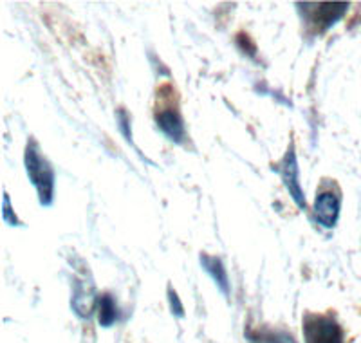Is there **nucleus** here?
<instances>
[{
    "instance_id": "1",
    "label": "nucleus",
    "mask_w": 361,
    "mask_h": 343,
    "mask_svg": "<svg viewBox=\"0 0 361 343\" xmlns=\"http://www.w3.org/2000/svg\"><path fill=\"white\" fill-rule=\"evenodd\" d=\"M25 170H27V177L37 188L40 204L49 206L53 203V192H54V172L47 159L40 154L37 143H27L25 149Z\"/></svg>"
},
{
    "instance_id": "2",
    "label": "nucleus",
    "mask_w": 361,
    "mask_h": 343,
    "mask_svg": "<svg viewBox=\"0 0 361 343\" xmlns=\"http://www.w3.org/2000/svg\"><path fill=\"white\" fill-rule=\"evenodd\" d=\"M305 343H343V332L336 320L322 314H308L303 320Z\"/></svg>"
},
{
    "instance_id": "3",
    "label": "nucleus",
    "mask_w": 361,
    "mask_h": 343,
    "mask_svg": "<svg viewBox=\"0 0 361 343\" xmlns=\"http://www.w3.org/2000/svg\"><path fill=\"white\" fill-rule=\"evenodd\" d=\"M279 170L284 182H286L287 192H289V195L296 203V206L305 208V195H303V190L298 182V163H296V156L293 150L287 152V156L284 157V161L280 163Z\"/></svg>"
},
{
    "instance_id": "4",
    "label": "nucleus",
    "mask_w": 361,
    "mask_h": 343,
    "mask_svg": "<svg viewBox=\"0 0 361 343\" xmlns=\"http://www.w3.org/2000/svg\"><path fill=\"white\" fill-rule=\"evenodd\" d=\"M340 197L332 192H324L315 201V217L324 227H334L340 217Z\"/></svg>"
},
{
    "instance_id": "5",
    "label": "nucleus",
    "mask_w": 361,
    "mask_h": 343,
    "mask_svg": "<svg viewBox=\"0 0 361 343\" xmlns=\"http://www.w3.org/2000/svg\"><path fill=\"white\" fill-rule=\"evenodd\" d=\"M156 121H158V127L161 128V132L174 143H183V139L186 137L184 132V125L179 112L174 108H165V111L158 112L156 114Z\"/></svg>"
},
{
    "instance_id": "6",
    "label": "nucleus",
    "mask_w": 361,
    "mask_h": 343,
    "mask_svg": "<svg viewBox=\"0 0 361 343\" xmlns=\"http://www.w3.org/2000/svg\"><path fill=\"white\" fill-rule=\"evenodd\" d=\"M201 264L206 269V273L213 278V282L217 284V287L220 289V293L224 297H229V280L228 273H226L224 264L220 258L210 255H201Z\"/></svg>"
},
{
    "instance_id": "7",
    "label": "nucleus",
    "mask_w": 361,
    "mask_h": 343,
    "mask_svg": "<svg viewBox=\"0 0 361 343\" xmlns=\"http://www.w3.org/2000/svg\"><path fill=\"white\" fill-rule=\"evenodd\" d=\"M318 8L320 9L315 11L312 24H324V27H331L343 17V13L347 11L349 4L347 2H320Z\"/></svg>"
},
{
    "instance_id": "8",
    "label": "nucleus",
    "mask_w": 361,
    "mask_h": 343,
    "mask_svg": "<svg viewBox=\"0 0 361 343\" xmlns=\"http://www.w3.org/2000/svg\"><path fill=\"white\" fill-rule=\"evenodd\" d=\"M96 306V298H94V291L87 289L85 285L78 284L75 291V297H72V309L76 311L78 316L82 318H89L94 311Z\"/></svg>"
},
{
    "instance_id": "9",
    "label": "nucleus",
    "mask_w": 361,
    "mask_h": 343,
    "mask_svg": "<svg viewBox=\"0 0 361 343\" xmlns=\"http://www.w3.org/2000/svg\"><path fill=\"white\" fill-rule=\"evenodd\" d=\"M118 320V307L110 294H101L98 298V322L101 327L114 325Z\"/></svg>"
},
{
    "instance_id": "10",
    "label": "nucleus",
    "mask_w": 361,
    "mask_h": 343,
    "mask_svg": "<svg viewBox=\"0 0 361 343\" xmlns=\"http://www.w3.org/2000/svg\"><path fill=\"white\" fill-rule=\"evenodd\" d=\"M168 302H170V309H172V314H175V316H179V318H183L184 316V309L183 306H181V302H179V297L177 293H175L174 289H168Z\"/></svg>"
},
{
    "instance_id": "11",
    "label": "nucleus",
    "mask_w": 361,
    "mask_h": 343,
    "mask_svg": "<svg viewBox=\"0 0 361 343\" xmlns=\"http://www.w3.org/2000/svg\"><path fill=\"white\" fill-rule=\"evenodd\" d=\"M2 217H4L6 223L13 224V226H15V224H20V223H18L17 216H13L11 206H9V197H8V194L4 195V213H2Z\"/></svg>"
},
{
    "instance_id": "12",
    "label": "nucleus",
    "mask_w": 361,
    "mask_h": 343,
    "mask_svg": "<svg viewBox=\"0 0 361 343\" xmlns=\"http://www.w3.org/2000/svg\"><path fill=\"white\" fill-rule=\"evenodd\" d=\"M262 343H296V342L293 338H291V336L282 335V332H280V335L267 336V338L264 339V342H262Z\"/></svg>"
}]
</instances>
